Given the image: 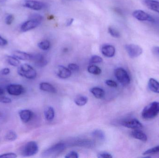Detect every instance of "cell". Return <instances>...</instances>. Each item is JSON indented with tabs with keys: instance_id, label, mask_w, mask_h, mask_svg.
<instances>
[{
	"instance_id": "obj_40",
	"label": "cell",
	"mask_w": 159,
	"mask_h": 158,
	"mask_svg": "<svg viewBox=\"0 0 159 158\" xmlns=\"http://www.w3.org/2000/svg\"><path fill=\"white\" fill-rule=\"evenodd\" d=\"M10 69L8 68H5L3 69L0 71V73L2 75H7L10 73Z\"/></svg>"
},
{
	"instance_id": "obj_32",
	"label": "cell",
	"mask_w": 159,
	"mask_h": 158,
	"mask_svg": "<svg viewBox=\"0 0 159 158\" xmlns=\"http://www.w3.org/2000/svg\"><path fill=\"white\" fill-rule=\"evenodd\" d=\"M30 19L42 22L43 19V17L41 15H39V14H34L30 16Z\"/></svg>"
},
{
	"instance_id": "obj_16",
	"label": "cell",
	"mask_w": 159,
	"mask_h": 158,
	"mask_svg": "<svg viewBox=\"0 0 159 158\" xmlns=\"http://www.w3.org/2000/svg\"><path fill=\"white\" fill-rule=\"evenodd\" d=\"M144 4L152 11L159 13V2L155 0H144Z\"/></svg>"
},
{
	"instance_id": "obj_35",
	"label": "cell",
	"mask_w": 159,
	"mask_h": 158,
	"mask_svg": "<svg viewBox=\"0 0 159 158\" xmlns=\"http://www.w3.org/2000/svg\"><path fill=\"white\" fill-rule=\"evenodd\" d=\"M0 102L2 104H10L12 102V100L9 97L2 96L0 97Z\"/></svg>"
},
{
	"instance_id": "obj_1",
	"label": "cell",
	"mask_w": 159,
	"mask_h": 158,
	"mask_svg": "<svg viewBox=\"0 0 159 158\" xmlns=\"http://www.w3.org/2000/svg\"><path fill=\"white\" fill-rule=\"evenodd\" d=\"M159 114V102H153L148 105L143 109L142 116L145 119H151Z\"/></svg>"
},
{
	"instance_id": "obj_24",
	"label": "cell",
	"mask_w": 159,
	"mask_h": 158,
	"mask_svg": "<svg viewBox=\"0 0 159 158\" xmlns=\"http://www.w3.org/2000/svg\"><path fill=\"white\" fill-rule=\"evenodd\" d=\"M6 59L7 63L13 66H19L20 65V62L19 60L13 56H7Z\"/></svg>"
},
{
	"instance_id": "obj_39",
	"label": "cell",
	"mask_w": 159,
	"mask_h": 158,
	"mask_svg": "<svg viewBox=\"0 0 159 158\" xmlns=\"http://www.w3.org/2000/svg\"><path fill=\"white\" fill-rule=\"evenodd\" d=\"M98 157L99 158H112L113 157L111 154L107 152H103L98 154Z\"/></svg>"
},
{
	"instance_id": "obj_29",
	"label": "cell",
	"mask_w": 159,
	"mask_h": 158,
	"mask_svg": "<svg viewBox=\"0 0 159 158\" xmlns=\"http://www.w3.org/2000/svg\"><path fill=\"white\" fill-rule=\"evenodd\" d=\"M103 61L102 58L101 57L97 55H93L90 59L89 62L90 64H98L102 63Z\"/></svg>"
},
{
	"instance_id": "obj_4",
	"label": "cell",
	"mask_w": 159,
	"mask_h": 158,
	"mask_svg": "<svg viewBox=\"0 0 159 158\" xmlns=\"http://www.w3.org/2000/svg\"><path fill=\"white\" fill-rule=\"evenodd\" d=\"M38 144L34 141L28 142L23 147L21 154L23 156L30 157L34 156L38 152Z\"/></svg>"
},
{
	"instance_id": "obj_21",
	"label": "cell",
	"mask_w": 159,
	"mask_h": 158,
	"mask_svg": "<svg viewBox=\"0 0 159 158\" xmlns=\"http://www.w3.org/2000/svg\"><path fill=\"white\" fill-rule=\"evenodd\" d=\"M91 93L98 99H102L104 97L105 92L102 88L94 87L90 90Z\"/></svg>"
},
{
	"instance_id": "obj_20",
	"label": "cell",
	"mask_w": 159,
	"mask_h": 158,
	"mask_svg": "<svg viewBox=\"0 0 159 158\" xmlns=\"http://www.w3.org/2000/svg\"><path fill=\"white\" fill-rule=\"evenodd\" d=\"M149 90L153 92L159 93V82L153 78H150L148 82Z\"/></svg>"
},
{
	"instance_id": "obj_7",
	"label": "cell",
	"mask_w": 159,
	"mask_h": 158,
	"mask_svg": "<svg viewBox=\"0 0 159 158\" xmlns=\"http://www.w3.org/2000/svg\"><path fill=\"white\" fill-rule=\"evenodd\" d=\"M22 5L24 7L36 11L42 10L45 6L44 3L36 0H24L22 2Z\"/></svg>"
},
{
	"instance_id": "obj_44",
	"label": "cell",
	"mask_w": 159,
	"mask_h": 158,
	"mask_svg": "<svg viewBox=\"0 0 159 158\" xmlns=\"http://www.w3.org/2000/svg\"><path fill=\"white\" fill-rule=\"evenodd\" d=\"M4 93V90L2 88H0V95L3 94Z\"/></svg>"
},
{
	"instance_id": "obj_11",
	"label": "cell",
	"mask_w": 159,
	"mask_h": 158,
	"mask_svg": "<svg viewBox=\"0 0 159 158\" xmlns=\"http://www.w3.org/2000/svg\"><path fill=\"white\" fill-rule=\"evenodd\" d=\"M41 22L34 19H30L24 22L20 26V30L23 32L28 31L38 27Z\"/></svg>"
},
{
	"instance_id": "obj_37",
	"label": "cell",
	"mask_w": 159,
	"mask_h": 158,
	"mask_svg": "<svg viewBox=\"0 0 159 158\" xmlns=\"http://www.w3.org/2000/svg\"><path fill=\"white\" fill-rule=\"evenodd\" d=\"M14 20V16L12 15H8L6 18L5 22L7 25H10Z\"/></svg>"
},
{
	"instance_id": "obj_23",
	"label": "cell",
	"mask_w": 159,
	"mask_h": 158,
	"mask_svg": "<svg viewBox=\"0 0 159 158\" xmlns=\"http://www.w3.org/2000/svg\"><path fill=\"white\" fill-rule=\"evenodd\" d=\"M88 102V97L83 96H77L75 99V103L79 106H83L85 105Z\"/></svg>"
},
{
	"instance_id": "obj_19",
	"label": "cell",
	"mask_w": 159,
	"mask_h": 158,
	"mask_svg": "<svg viewBox=\"0 0 159 158\" xmlns=\"http://www.w3.org/2000/svg\"><path fill=\"white\" fill-rule=\"evenodd\" d=\"M39 88L42 91L51 93H55L57 92L56 88L52 84L48 83H41L39 85Z\"/></svg>"
},
{
	"instance_id": "obj_22",
	"label": "cell",
	"mask_w": 159,
	"mask_h": 158,
	"mask_svg": "<svg viewBox=\"0 0 159 158\" xmlns=\"http://www.w3.org/2000/svg\"><path fill=\"white\" fill-rule=\"evenodd\" d=\"M44 115L47 120L51 121L55 117V112L52 107H48L44 110Z\"/></svg>"
},
{
	"instance_id": "obj_10",
	"label": "cell",
	"mask_w": 159,
	"mask_h": 158,
	"mask_svg": "<svg viewBox=\"0 0 159 158\" xmlns=\"http://www.w3.org/2000/svg\"><path fill=\"white\" fill-rule=\"evenodd\" d=\"M7 91L9 94L15 96L20 95L25 92L24 87L17 84H9L7 87Z\"/></svg>"
},
{
	"instance_id": "obj_8",
	"label": "cell",
	"mask_w": 159,
	"mask_h": 158,
	"mask_svg": "<svg viewBox=\"0 0 159 158\" xmlns=\"http://www.w3.org/2000/svg\"><path fill=\"white\" fill-rule=\"evenodd\" d=\"M132 15L134 17L140 21H146L152 23L155 22V19L153 17L142 10H135L133 12Z\"/></svg>"
},
{
	"instance_id": "obj_3",
	"label": "cell",
	"mask_w": 159,
	"mask_h": 158,
	"mask_svg": "<svg viewBox=\"0 0 159 158\" xmlns=\"http://www.w3.org/2000/svg\"><path fill=\"white\" fill-rule=\"evenodd\" d=\"M65 148V145L63 143L56 144L45 150L42 153V156L44 158L53 157L62 153Z\"/></svg>"
},
{
	"instance_id": "obj_6",
	"label": "cell",
	"mask_w": 159,
	"mask_h": 158,
	"mask_svg": "<svg viewBox=\"0 0 159 158\" xmlns=\"http://www.w3.org/2000/svg\"><path fill=\"white\" fill-rule=\"evenodd\" d=\"M125 48L129 56L131 58L138 57L143 53V48L137 45L127 44L125 45Z\"/></svg>"
},
{
	"instance_id": "obj_30",
	"label": "cell",
	"mask_w": 159,
	"mask_h": 158,
	"mask_svg": "<svg viewBox=\"0 0 159 158\" xmlns=\"http://www.w3.org/2000/svg\"><path fill=\"white\" fill-rule=\"evenodd\" d=\"M159 153V146L150 148L144 152L143 155H153Z\"/></svg>"
},
{
	"instance_id": "obj_14",
	"label": "cell",
	"mask_w": 159,
	"mask_h": 158,
	"mask_svg": "<svg viewBox=\"0 0 159 158\" xmlns=\"http://www.w3.org/2000/svg\"><path fill=\"white\" fill-rule=\"evenodd\" d=\"M101 51L104 56L108 58L114 57L116 53L115 47L111 45H104L102 46Z\"/></svg>"
},
{
	"instance_id": "obj_36",
	"label": "cell",
	"mask_w": 159,
	"mask_h": 158,
	"mask_svg": "<svg viewBox=\"0 0 159 158\" xmlns=\"http://www.w3.org/2000/svg\"><path fill=\"white\" fill-rule=\"evenodd\" d=\"M66 158H78L79 157L78 154L75 151H71L67 154L65 157Z\"/></svg>"
},
{
	"instance_id": "obj_5",
	"label": "cell",
	"mask_w": 159,
	"mask_h": 158,
	"mask_svg": "<svg viewBox=\"0 0 159 158\" xmlns=\"http://www.w3.org/2000/svg\"><path fill=\"white\" fill-rule=\"evenodd\" d=\"M115 75L117 80L124 86L129 85L130 83V78L128 72L122 68H118L115 70Z\"/></svg>"
},
{
	"instance_id": "obj_33",
	"label": "cell",
	"mask_w": 159,
	"mask_h": 158,
	"mask_svg": "<svg viewBox=\"0 0 159 158\" xmlns=\"http://www.w3.org/2000/svg\"><path fill=\"white\" fill-rule=\"evenodd\" d=\"M17 157L16 154L13 153H5L0 155V158H16Z\"/></svg>"
},
{
	"instance_id": "obj_38",
	"label": "cell",
	"mask_w": 159,
	"mask_h": 158,
	"mask_svg": "<svg viewBox=\"0 0 159 158\" xmlns=\"http://www.w3.org/2000/svg\"><path fill=\"white\" fill-rule=\"evenodd\" d=\"M105 83L108 86L111 87H117L118 86L117 83L116 82L112 80H107L105 81Z\"/></svg>"
},
{
	"instance_id": "obj_12",
	"label": "cell",
	"mask_w": 159,
	"mask_h": 158,
	"mask_svg": "<svg viewBox=\"0 0 159 158\" xmlns=\"http://www.w3.org/2000/svg\"><path fill=\"white\" fill-rule=\"evenodd\" d=\"M56 73L58 77L62 79H68L72 75V71L68 68L62 66H59L57 67Z\"/></svg>"
},
{
	"instance_id": "obj_26",
	"label": "cell",
	"mask_w": 159,
	"mask_h": 158,
	"mask_svg": "<svg viewBox=\"0 0 159 158\" xmlns=\"http://www.w3.org/2000/svg\"><path fill=\"white\" fill-rule=\"evenodd\" d=\"M17 138V135L15 132L10 130L7 132L5 136V139L9 142H13L16 141Z\"/></svg>"
},
{
	"instance_id": "obj_47",
	"label": "cell",
	"mask_w": 159,
	"mask_h": 158,
	"mask_svg": "<svg viewBox=\"0 0 159 158\" xmlns=\"http://www.w3.org/2000/svg\"><path fill=\"white\" fill-rule=\"evenodd\" d=\"M2 116V113L0 111V117H1Z\"/></svg>"
},
{
	"instance_id": "obj_31",
	"label": "cell",
	"mask_w": 159,
	"mask_h": 158,
	"mask_svg": "<svg viewBox=\"0 0 159 158\" xmlns=\"http://www.w3.org/2000/svg\"><path fill=\"white\" fill-rule=\"evenodd\" d=\"M108 31L109 34L112 37H115V38H119L120 37V34L119 32L112 27H110L108 28Z\"/></svg>"
},
{
	"instance_id": "obj_41",
	"label": "cell",
	"mask_w": 159,
	"mask_h": 158,
	"mask_svg": "<svg viewBox=\"0 0 159 158\" xmlns=\"http://www.w3.org/2000/svg\"><path fill=\"white\" fill-rule=\"evenodd\" d=\"M7 44V41L0 35V46H5Z\"/></svg>"
},
{
	"instance_id": "obj_27",
	"label": "cell",
	"mask_w": 159,
	"mask_h": 158,
	"mask_svg": "<svg viewBox=\"0 0 159 158\" xmlns=\"http://www.w3.org/2000/svg\"><path fill=\"white\" fill-rule=\"evenodd\" d=\"M92 135L101 141H103L105 139V135L102 131L101 130H95L92 133Z\"/></svg>"
},
{
	"instance_id": "obj_45",
	"label": "cell",
	"mask_w": 159,
	"mask_h": 158,
	"mask_svg": "<svg viewBox=\"0 0 159 158\" xmlns=\"http://www.w3.org/2000/svg\"><path fill=\"white\" fill-rule=\"evenodd\" d=\"M7 1V0H0V3L2 4H5L6 2Z\"/></svg>"
},
{
	"instance_id": "obj_17",
	"label": "cell",
	"mask_w": 159,
	"mask_h": 158,
	"mask_svg": "<svg viewBox=\"0 0 159 158\" xmlns=\"http://www.w3.org/2000/svg\"><path fill=\"white\" fill-rule=\"evenodd\" d=\"M13 56L19 60H31L32 54L20 51H15L13 53Z\"/></svg>"
},
{
	"instance_id": "obj_46",
	"label": "cell",
	"mask_w": 159,
	"mask_h": 158,
	"mask_svg": "<svg viewBox=\"0 0 159 158\" xmlns=\"http://www.w3.org/2000/svg\"><path fill=\"white\" fill-rule=\"evenodd\" d=\"M63 1H69V2H70V1H80L81 0H62Z\"/></svg>"
},
{
	"instance_id": "obj_42",
	"label": "cell",
	"mask_w": 159,
	"mask_h": 158,
	"mask_svg": "<svg viewBox=\"0 0 159 158\" xmlns=\"http://www.w3.org/2000/svg\"><path fill=\"white\" fill-rule=\"evenodd\" d=\"M74 20V19L72 18L70 19H68L67 22H66V25H67V26H71V25L72 24Z\"/></svg>"
},
{
	"instance_id": "obj_28",
	"label": "cell",
	"mask_w": 159,
	"mask_h": 158,
	"mask_svg": "<svg viewBox=\"0 0 159 158\" xmlns=\"http://www.w3.org/2000/svg\"><path fill=\"white\" fill-rule=\"evenodd\" d=\"M38 46L41 50L46 51L50 48V42L48 40H44L38 44Z\"/></svg>"
},
{
	"instance_id": "obj_13",
	"label": "cell",
	"mask_w": 159,
	"mask_h": 158,
	"mask_svg": "<svg viewBox=\"0 0 159 158\" xmlns=\"http://www.w3.org/2000/svg\"><path fill=\"white\" fill-rule=\"evenodd\" d=\"M31 60H33L35 65L38 67H42L47 65V60L41 54L32 55Z\"/></svg>"
},
{
	"instance_id": "obj_43",
	"label": "cell",
	"mask_w": 159,
	"mask_h": 158,
	"mask_svg": "<svg viewBox=\"0 0 159 158\" xmlns=\"http://www.w3.org/2000/svg\"><path fill=\"white\" fill-rule=\"evenodd\" d=\"M154 50L159 54V46H156L154 48Z\"/></svg>"
},
{
	"instance_id": "obj_18",
	"label": "cell",
	"mask_w": 159,
	"mask_h": 158,
	"mask_svg": "<svg viewBox=\"0 0 159 158\" xmlns=\"http://www.w3.org/2000/svg\"><path fill=\"white\" fill-rule=\"evenodd\" d=\"M132 137L135 139H138L143 142H146L148 140L147 136L146 135L140 130L137 129L132 131L131 133Z\"/></svg>"
},
{
	"instance_id": "obj_9",
	"label": "cell",
	"mask_w": 159,
	"mask_h": 158,
	"mask_svg": "<svg viewBox=\"0 0 159 158\" xmlns=\"http://www.w3.org/2000/svg\"><path fill=\"white\" fill-rule=\"evenodd\" d=\"M122 126L129 129L137 130L143 128V124L136 119H128L123 121L121 122Z\"/></svg>"
},
{
	"instance_id": "obj_25",
	"label": "cell",
	"mask_w": 159,
	"mask_h": 158,
	"mask_svg": "<svg viewBox=\"0 0 159 158\" xmlns=\"http://www.w3.org/2000/svg\"><path fill=\"white\" fill-rule=\"evenodd\" d=\"M88 71L91 74L98 75L102 73L101 69L95 65H92L88 67Z\"/></svg>"
},
{
	"instance_id": "obj_34",
	"label": "cell",
	"mask_w": 159,
	"mask_h": 158,
	"mask_svg": "<svg viewBox=\"0 0 159 158\" xmlns=\"http://www.w3.org/2000/svg\"><path fill=\"white\" fill-rule=\"evenodd\" d=\"M68 68L72 72V71H78L79 70V67L78 65L74 63H71L68 65Z\"/></svg>"
},
{
	"instance_id": "obj_15",
	"label": "cell",
	"mask_w": 159,
	"mask_h": 158,
	"mask_svg": "<svg viewBox=\"0 0 159 158\" xmlns=\"http://www.w3.org/2000/svg\"><path fill=\"white\" fill-rule=\"evenodd\" d=\"M20 118L22 122L27 123L31 120L33 113L29 109H22L19 112Z\"/></svg>"
},
{
	"instance_id": "obj_2",
	"label": "cell",
	"mask_w": 159,
	"mask_h": 158,
	"mask_svg": "<svg viewBox=\"0 0 159 158\" xmlns=\"http://www.w3.org/2000/svg\"><path fill=\"white\" fill-rule=\"evenodd\" d=\"M17 72L20 76L29 79H33L37 76L36 70L28 64H23L20 66Z\"/></svg>"
}]
</instances>
